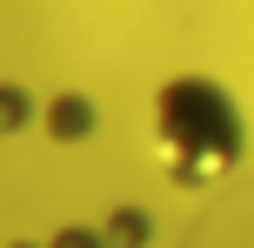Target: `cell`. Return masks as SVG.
<instances>
[{"mask_svg": "<svg viewBox=\"0 0 254 248\" xmlns=\"http://www.w3.org/2000/svg\"><path fill=\"white\" fill-rule=\"evenodd\" d=\"M147 148H154V168L174 188L207 195V188H221L228 174H241V161L254 148V128H248L241 94L221 74L181 67L147 101Z\"/></svg>", "mask_w": 254, "mask_h": 248, "instance_id": "cell-1", "label": "cell"}, {"mask_svg": "<svg viewBox=\"0 0 254 248\" xmlns=\"http://www.w3.org/2000/svg\"><path fill=\"white\" fill-rule=\"evenodd\" d=\"M40 134H47L54 148H87L94 134H101V107H94V94L80 87H61L40 101Z\"/></svg>", "mask_w": 254, "mask_h": 248, "instance_id": "cell-2", "label": "cell"}, {"mask_svg": "<svg viewBox=\"0 0 254 248\" xmlns=\"http://www.w3.org/2000/svg\"><path fill=\"white\" fill-rule=\"evenodd\" d=\"M27 128H40V94L20 81H0V141H13Z\"/></svg>", "mask_w": 254, "mask_h": 248, "instance_id": "cell-3", "label": "cell"}, {"mask_svg": "<svg viewBox=\"0 0 254 248\" xmlns=\"http://www.w3.org/2000/svg\"><path fill=\"white\" fill-rule=\"evenodd\" d=\"M101 235L114 242V248H147V235H154V222H147V215H140V208H107Z\"/></svg>", "mask_w": 254, "mask_h": 248, "instance_id": "cell-4", "label": "cell"}, {"mask_svg": "<svg viewBox=\"0 0 254 248\" xmlns=\"http://www.w3.org/2000/svg\"><path fill=\"white\" fill-rule=\"evenodd\" d=\"M40 248H114V242L101 235V222H61Z\"/></svg>", "mask_w": 254, "mask_h": 248, "instance_id": "cell-5", "label": "cell"}, {"mask_svg": "<svg viewBox=\"0 0 254 248\" xmlns=\"http://www.w3.org/2000/svg\"><path fill=\"white\" fill-rule=\"evenodd\" d=\"M7 248H40V242H7Z\"/></svg>", "mask_w": 254, "mask_h": 248, "instance_id": "cell-6", "label": "cell"}]
</instances>
